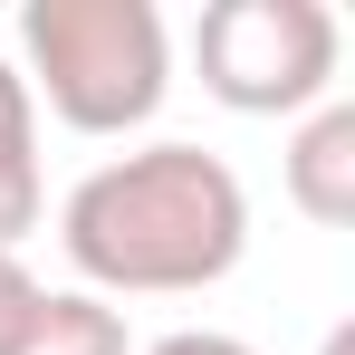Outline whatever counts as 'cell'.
<instances>
[{"instance_id": "cell-1", "label": "cell", "mask_w": 355, "mask_h": 355, "mask_svg": "<svg viewBox=\"0 0 355 355\" xmlns=\"http://www.w3.org/2000/svg\"><path fill=\"white\" fill-rule=\"evenodd\" d=\"M58 240L77 259L87 297H182L231 279L250 250V192L202 144H144L116 154L67 192Z\"/></svg>"}, {"instance_id": "cell-2", "label": "cell", "mask_w": 355, "mask_h": 355, "mask_svg": "<svg viewBox=\"0 0 355 355\" xmlns=\"http://www.w3.org/2000/svg\"><path fill=\"white\" fill-rule=\"evenodd\" d=\"M19 49H29V106L49 96V116L77 135H135L173 87V39L154 0H29L19 10Z\"/></svg>"}, {"instance_id": "cell-3", "label": "cell", "mask_w": 355, "mask_h": 355, "mask_svg": "<svg viewBox=\"0 0 355 355\" xmlns=\"http://www.w3.org/2000/svg\"><path fill=\"white\" fill-rule=\"evenodd\" d=\"M336 49H346V29H336L327 0H211L202 29H192L202 87L231 116H307V106H327Z\"/></svg>"}, {"instance_id": "cell-4", "label": "cell", "mask_w": 355, "mask_h": 355, "mask_svg": "<svg viewBox=\"0 0 355 355\" xmlns=\"http://www.w3.org/2000/svg\"><path fill=\"white\" fill-rule=\"evenodd\" d=\"M288 202L317 231L355 221V106H307V125L288 144Z\"/></svg>"}, {"instance_id": "cell-5", "label": "cell", "mask_w": 355, "mask_h": 355, "mask_svg": "<svg viewBox=\"0 0 355 355\" xmlns=\"http://www.w3.org/2000/svg\"><path fill=\"white\" fill-rule=\"evenodd\" d=\"M39 211H49V182H39V106H29L19 67L0 58V250H19V240L39 231Z\"/></svg>"}, {"instance_id": "cell-6", "label": "cell", "mask_w": 355, "mask_h": 355, "mask_svg": "<svg viewBox=\"0 0 355 355\" xmlns=\"http://www.w3.org/2000/svg\"><path fill=\"white\" fill-rule=\"evenodd\" d=\"M19 355H135V336H125V317L106 307V297L49 288V307H39V327H29Z\"/></svg>"}, {"instance_id": "cell-7", "label": "cell", "mask_w": 355, "mask_h": 355, "mask_svg": "<svg viewBox=\"0 0 355 355\" xmlns=\"http://www.w3.org/2000/svg\"><path fill=\"white\" fill-rule=\"evenodd\" d=\"M39 307H49V288L29 279V259H19V250H0V355H19V346H29Z\"/></svg>"}, {"instance_id": "cell-8", "label": "cell", "mask_w": 355, "mask_h": 355, "mask_svg": "<svg viewBox=\"0 0 355 355\" xmlns=\"http://www.w3.org/2000/svg\"><path fill=\"white\" fill-rule=\"evenodd\" d=\"M144 355H250L240 336H211V327H182V336H164V346H144Z\"/></svg>"}, {"instance_id": "cell-9", "label": "cell", "mask_w": 355, "mask_h": 355, "mask_svg": "<svg viewBox=\"0 0 355 355\" xmlns=\"http://www.w3.org/2000/svg\"><path fill=\"white\" fill-rule=\"evenodd\" d=\"M327 355H355V327H336V336H327Z\"/></svg>"}]
</instances>
